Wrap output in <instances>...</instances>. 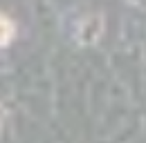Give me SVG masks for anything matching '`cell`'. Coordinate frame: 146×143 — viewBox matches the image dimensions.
Masks as SVG:
<instances>
[{"mask_svg": "<svg viewBox=\"0 0 146 143\" xmlns=\"http://www.w3.org/2000/svg\"><path fill=\"white\" fill-rule=\"evenodd\" d=\"M14 34V27H11V22L7 20V18H0V45H5L9 38Z\"/></svg>", "mask_w": 146, "mask_h": 143, "instance_id": "obj_1", "label": "cell"}]
</instances>
